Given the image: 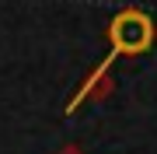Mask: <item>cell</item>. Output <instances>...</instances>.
Instances as JSON below:
<instances>
[{"mask_svg":"<svg viewBox=\"0 0 157 154\" xmlns=\"http://www.w3.org/2000/svg\"><path fill=\"white\" fill-rule=\"evenodd\" d=\"M105 39H108V53L112 56H143L157 42V25L140 7H122L108 21Z\"/></svg>","mask_w":157,"mask_h":154,"instance_id":"6da1fadb","label":"cell"},{"mask_svg":"<svg viewBox=\"0 0 157 154\" xmlns=\"http://www.w3.org/2000/svg\"><path fill=\"white\" fill-rule=\"evenodd\" d=\"M112 63H115V56L108 53V56L101 60V63H98L94 70H91L84 81H80V88L73 91V98H70V102L63 105V112H67V116H73L80 105H84V102H94V105H98V102H108V98H112V91H115Z\"/></svg>","mask_w":157,"mask_h":154,"instance_id":"7a4b0ae2","label":"cell"},{"mask_svg":"<svg viewBox=\"0 0 157 154\" xmlns=\"http://www.w3.org/2000/svg\"><path fill=\"white\" fill-rule=\"evenodd\" d=\"M56 154H84V151H80V147H77V144H67V147H59Z\"/></svg>","mask_w":157,"mask_h":154,"instance_id":"3957f363","label":"cell"}]
</instances>
